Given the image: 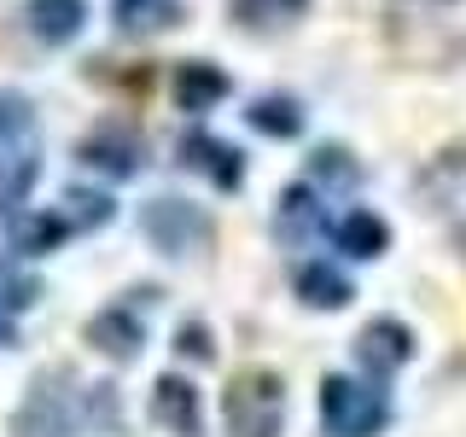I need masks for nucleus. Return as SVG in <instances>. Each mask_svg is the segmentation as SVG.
I'll list each match as a JSON object with an SVG mask.
<instances>
[{
    "label": "nucleus",
    "instance_id": "f257e3e1",
    "mask_svg": "<svg viewBox=\"0 0 466 437\" xmlns=\"http://www.w3.org/2000/svg\"><path fill=\"white\" fill-rule=\"evenodd\" d=\"M82 426H116V385H76L65 368H53L29 385L12 437H76Z\"/></svg>",
    "mask_w": 466,
    "mask_h": 437
},
{
    "label": "nucleus",
    "instance_id": "f03ea898",
    "mask_svg": "<svg viewBox=\"0 0 466 437\" xmlns=\"http://www.w3.org/2000/svg\"><path fill=\"white\" fill-rule=\"evenodd\" d=\"M222 420L228 437H280L286 420V379L274 368H245L222 391Z\"/></svg>",
    "mask_w": 466,
    "mask_h": 437
},
{
    "label": "nucleus",
    "instance_id": "7ed1b4c3",
    "mask_svg": "<svg viewBox=\"0 0 466 437\" xmlns=\"http://www.w3.org/2000/svg\"><path fill=\"white\" fill-rule=\"evenodd\" d=\"M320 426L327 437H379L390 426V402L373 379L327 373L320 379Z\"/></svg>",
    "mask_w": 466,
    "mask_h": 437
},
{
    "label": "nucleus",
    "instance_id": "20e7f679",
    "mask_svg": "<svg viewBox=\"0 0 466 437\" xmlns=\"http://www.w3.org/2000/svg\"><path fill=\"white\" fill-rule=\"evenodd\" d=\"M140 233L157 245V251H169V257L210 251V239H216L210 216H204L198 204H187V198H152L140 210Z\"/></svg>",
    "mask_w": 466,
    "mask_h": 437
},
{
    "label": "nucleus",
    "instance_id": "39448f33",
    "mask_svg": "<svg viewBox=\"0 0 466 437\" xmlns=\"http://www.w3.org/2000/svg\"><path fill=\"white\" fill-rule=\"evenodd\" d=\"M76 158H82L87 169H106V175H116V181H128V175H140V164H146V146H140L135 128H123V123H99L94 135H82Z\"/></svg>",
    "mask_w": 466,
    "mask_h": 437
},
{
    "label": "nucleus",
    "instance_id": "423d86ee",
    "mask_svg": "<svg viewBox=\"0 0 466 437\" xmlns=\"http://www.w3.org/2000/svg\"><path fill=\"white\" fill-rule=\"evenodd\" d=\"M356 356H361V368H368L373 385H379V379H390L397 368L414 361V332H408L402 320H368L361 339H356Z\"/></svg>",
    "mask_w": 466,
    "mask_h": 437
},
{
    "label": "nucleus",
    "instance_id": "0eeeda50",
    "mask_svg": "<svg viewBox=\"0 0 466 437\" xmlns=\"http://www.w3.org/2000/svg\"><path fill=\"white\" fill-rule=\"evenodd\" d=\"M181 164H187V169H198L204 181L222 187V193H233V187L245 181V158H239V146H228V140L204 135V128L181 135Z\"/></svg>",
    "mask_w": 466,
    "mask_h": 437
},
{
    "label": "nucleus",
    "instance_id": "6e6552de",
    "mask_svg": "<svg viewBox=\"0 0 466 437\" xmlns=\"http://www.w3.org/2000/svg\"><path fill=\"white\" fill-rule=\"evenodd\" d=\"M152 414L164 420L175 437H204L198 391H193V379H181V373H164V379L152 385Z\"/></svg>",
    "mask_w": 466,
    "mask_h": 437
},
{
    "label": "nucleus",
    "instance_id": "1a4fd4ad",
    "mask_svg": "<svg viewBox=\"0 0 466 437\" xmlns=\"http://www.w3.org/2000/svg\"><path fill=\"white\" fill-rule=\"evenodd\" d=\"M228 94H233L228 70L210 65V58H187V65L175 70V99H181V111H210V106H222Z\"/></svg>",
    "mask_w": 466,
    "mask_h": 437
},
{
    "label": "nucleus",
    "instance_id": "9d476101",
    "mask_svg": "<svg viewBox=\"0 0 466 437\" xmlns=\"http://www.w3.org/2000/svg\"><path fill=\"white\" fill-rule=\"evenodd\" d=\"M87 344L111 361H135L140 344H146V327H140V315H128V310H106V315L87 320Z\"/></svg>",
    "mask_w": 466,
    "mask_h": 437
},
{
    "label": "nucleus",
    "instance_id": "9b49d317",
    "mask_svg": "<svg viewBox=\"0 0 466 437\" xmlns=\"http://www.w3.org/2000/svg\"><path fill=\"white\" fill-rule=\"evenodd\" d=\"M111 18L123 36H169L187 18V0H111Z\"/></svg>",
    "mask_w": 466,
    "mask_h": 437
},
{
    "label": "nucleus",
    "instance_id": "f8f14e48",
    "mask_svg": "<svg viewBox=\"0 0 466 437\" xmlns=\"http://www.w3.org/2000/svg\"><path fill=\"white\" fill-rule=\"evenodd\" d=\"M29 29H35V41H47V47H65V41L82 36L87 24V0H29Z\"/></svg>",
    "mask_w": 466,
    "mask_h": 437
},
{
    "label": "nucleus",
    "instance_id": "ddd939ff",
    "mask_svg": "<svg viewBox=\"0 0 466 437\" xmlns=\"http://www.w3.org/2000/svg\"><path fill=\"white\" fill-rule=\"evenodd\" d=\"M298 298L309 303V310H344V303L356 298V286H350V274L332 269V262H303L298 269Z\"/></svg>",
    "mask_w": 466,
    "mask_h": 437
},
{
    "label": "nucleus",
    "instance_id": "4468645a",
    "mask_svg": "<svg viewBox=\"0 0 466 437\" xmlns=\"http://www.w3.org/2000/svg\"><path fill=\"white\" fill-rule=\"evenodd\" d=\"M339 251L344 257H361V262L385 257L390 251V222H385V216H373V210H350L344 222H339Z\"/></svg>",
    "mask_w": 466,
    "mask_h": 437
},
{
    "label": "nucleus",
    "instance_id": "2eb2a0df",
    "mask_svg": "<svg viewBox=\"0 0 466 437\" xmlns=\"http://www.w3.org/2000/svg\"><path fill=\"white\" fill-rule=\"evenodd\" d=\"M251 128H262V135H274V140H298L303 135V106L291 94H262L251 99Z\"/></svg>",
    "mask_w": 466,
    "mask_h": 437
},
{
    "label": "nucleus",
    "instance_id": "dca6fc26",
    "mask_svg": "<svg viewBox=\"0 0 466 437\" xmlns=\"http://www.w3.org/2000/svg\"><path fill=\"white\" fill-rule=\"evenodd\" d=\"M228 12H233V24L239 29H286V24H298L303 12H309V0H228Z\"/></svg>",
    "mask_w": 466,
    "mask_h": 437
},
{
    "label": "nucleus",
    "instance_id": "f3484780",
    "mask_svg": "<svg viewBox=\"0 0 466 437\" xmlns=\"http://www.w3.org/2000/svg\"><path fill=\"white\" fill-rule=\"evenodd\" d=\"M327 228V210H320L315 187H286L280 193V233H291V239H303V233H320Z\"/></svg>",
    "mask_w": 466,
    "mask_h": 437
},
{
    "label": "nucleus",
    "instance_id": "a211bd4d",
    "mask_svg": "<svg viewBox=\"0 0 466 437\" xmlns=\"http://www.w3.org/2000/svg\"><path fill=\"white\" fill-rule=\"evenodd\" d=\"M70 233V222L58 210H35V216H24L18 228H12V251H24V257H47L58 239Z\"/></svg>",
    "mask_w": 466,
    "mask_h": 437
},
{
    "label": "nucleus",
    "instance_id": "6ab92c4d",
    "mask_svg": "<svg viewBox=\"0 0 466 437\" xmlns=\"http://www.w3.org/2000/svg\"><path fill=\"white\" fill-rule=\"evenodd\" d=\"M35 152H12V158H0V216H12L18 204L29 198V187H35Z\"/></svg>",
    "mask_w": 466,
    "mask_h": 437
},
{
    "label": "nucleus",
    "instance_id": "aec40b11",
    "mask_svg": "<svg viewBox=\"0 0 466 437\" xmlns=\"http://www.w3.org/2000/svg\"><path fill=\"white\" fill-rule=\"evenodd\" d=\"M58 216H65L70 228H106L111 216H116V204H111L106 193H87V187H70V193H65V210H58Z\"/></svg>",
    "mask_w": 466,
    "mask_h": 437
},
{
    "label": "nucleus",
    "instance_id": "412c9836",
    "mask_svg": "<svg viewBox=\"0 0 466 437\" xmlns=\"http://www.w3.org/2000/svg\"><path fill=\"white\" fill-rule=\"evenodd\" d=\"M35 298H41V280H35V274H24L18 262L0 257V315H18V310H29Z\"/></svg>",
    "mask_w": 466,
    "mask_h": 437
},
{
    "label": "nucleus",
    "instance_id": "4be33fe9",
    "mask_svg": "<svg viewBox=\"0 0 466 437\" xmlns=\"http://www.w3.org/2000/svg\"><path fill=\"white\" fill-rule=\"evenodd\" d=\"M309 175H315V181H327V187H350L361 175V164L344 152V146H320V152L309 158Z\"/></svg>",
    "mask_w": 466,
    "mask_h": 437
},
{
    "label": "nucleus",
    "instance_id": "5701e85b",
    "mask_svg": "<svg viewBox=\"0 0 466 437\" xmlns=\"http://www.w3.org/2000/svg\"><path fill=\"white\" fill-rule=\"evenodd\" d=\"M29 123H35V106H29L24 94H0V146L18 140Z\"/></svg>",
    "mask_w": 466,
    "mask_h": 437
},
{
    "label": "nucleus",
    "instance_id": "b1692460",
    "mask_svg": "<svg viewBox=\"0 0 466 437\" xmlns=\"http://www.w3.org/2000/svg\"><path fill=\"white\" fill-rule=\"evenodd\" d=\"M175 350H181V356H193V361H210V356H216L210 327H204V320H181V332H175Z\"/></svg>",
    "mask_w": 466,
    "mask_h": 437
},
{
    "label": "nucleus",
    "instance_id": "393cba45",
    "mask_svg": "<svg viewBox=\"0 0 466 437\" xmlns=\"http://www.w3.org/2000/svg\"><path fill=\"white\" fill-rule=\"evenodd\" d=\"M6 344H18V332H12V320L0 315V350H6Z\"/></svg>",
    "mask_w": 466,
    "mask_h": 437
}]
</instances>
